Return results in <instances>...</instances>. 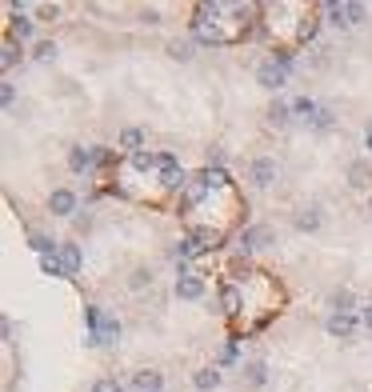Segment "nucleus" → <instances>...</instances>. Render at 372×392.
Listing matches in <instances>:
<instances>
[{
  "instance_id": "nucleus-1",
  "label": "nucleus",
  "mask_w": 372,
  "mask_h": 392,
  "mask_svg": "<svg viewBox=\"0 0 372 392\" xmlns=\"http://www.w3.org/2000/svg\"><path fill=\"white\" fill-rule=\"evenodd\" d=\"M276 176H281V169H276V161H268V156H256L252 169H248V181L256 184V189H272Z\"/></svg>"
},
{
  "instance_id": "nucleus-2",
  "label": "nucleus",
  "mask_w": 372,
  "mask_h": 392,
  "mask_svg": "<svg viewBox=\"0 0 372 392\" xmlns=\"http://www.w3.org/2000/svg\"><path fill=\"white\" fill-rule=\"evenodd\" d=\"M268 244H272L268 224H252V228L241 232V256H248V252H256V248H268Z\"/></svg>"
},
{
  "instance_id": "nucleus-3",
  "label": "nucleus",
  "mask_w": 372,
  "mask_h": 392,
  "mask_svg": "<svg viewBox=\"0 0 372 392\" xmlns=\"http://www.w3.org/2000/svg\"><path fill=\"white\" fill-rule=\"evenodd\" d=\"M256 81H261V89L276 92V89H284V81H288V69L276 64V61H264L261 69H256Z\"/></svg>"
},
{
  "instance_id": "nucleus-4",
  "label": "nucleus",
  "mask_w": 372,
  "mask_h": 392,
  "mask_svg": "<svg viewBox=\"0 0 372 392\" xmlns=\"http://www.w3.org/2000/svg\"><path fill=\"white\" fill-rule=\"evenodd\" d=\"M161 184L164 189H188V176L176 169V156L172 152H161Z\"/></svg>"
},
{
  "instance_id": "nucleus-5",
  "label": "nucleus",
  "mask_w": 372,
  "mask_h": 392,
  "mask_svg": "<svg viewBox=\"0 0 372 392\" xmlns=\"http://www.w3.org/2000/svg\"><path fill=\"white\" fill-rule=\"evenodd\" d=\"M176 296H181V301H201L204 296V276L181 272V276H176Z\"/></svg>"
},
{
  "instance_id": "nucleus-6",
  "label": "nucleus",
  "mask_w": 372,
  "mask_h": 392,
  "mask_svg": "<svg viewBox=\"0 0 372 392\" xmlns=\"http://www.w3.org/2000/svg\"><path fill=\"white\" fill-rule=\"evenodd\" d=\"M49 212H52V216H72V212H76V192H72V189H52Z\"/></svg>"
},
{
  "instance_id": "nucleus-7",
  "label": "nucleus",
  "mask_w": 372,
  "mask_h": 392,
  "mask_svg": "<svg viewBox=\"0 0 372 392\" xmlns=\"http://www.w3.org/2000/svg\"><path fill=\"white\" fill-rule=\"evenodd\" d=\"M356 316H344V312H332L328 321H324V328H328V336H341V341H348L352 332H356Z\"/></svg>"
},
{
  "instance_id": "nucleus-8",
  "label": "nucleus",
  "mask_w": 372,
  "mask_h": 392,
  "mask_svg": "<svg viewBox=\"0 0 372 392\" xmlns=\"http://www.w3.org/2000/svg\"><path fill=\"white\" fill-rule=\"evenodd\" d=\"M332 24H356L364 21V4H328Z\"/></svg>"
},
{
  "instance_id": "nucleus-9",
  "label": "nucleus",
  "mask_w": 372,
  "mask_h": 392,
  "mask_svg": "<svg viewBox=\"0 0 372 392\" xmlns=\"http://www.w3.org/2000/svg\"><path fill=\"white\" fill-rule=\"evenodd\" d=\"M61 264H64V276H76L84 264V252L81 244H61Z\"/></svg>"
},
{
  "instance_id": "nucleus-10",
  "label": "nucleus",
  "mask_w": 372,
  "mask_h": 392,
  "mask_svg": "<svg viewBox=\"0 0 372 392\" xmlns=\"http://www.w3.org/2000/svg\"><path fill=\"white\" fill-rule=\"evenodd\" d=\"M264 121H268L272 129H288V124H292V104L272 101V104H268V112H264Z\"/></svg>"
},
{
  "instance_id": "nucleus-11",
  "label": "nucleus",
  "mask_w": 372,
  "mask_h": 392,
  "mask_svg": "<svg viewBox=\"0 0 372 392\" xmlns=\"http://www.w3.org/2000/svg\"><path fill=\"white\" fill-rule=\"evenodd\" d=\"M132 388L136 392H164V376L161 372H152V368H144V372L132 376Z\"/></svg>"
},
{
  "instance_id": "nucleus-12",
  "label": "nucleus",
  "mask_w": 372,
  "mask_h": 392,
  "mask_svg": "<svg viewBox=\"0 0 372 392\" xmlns=\"http://www.w3.org/2000/svg\"><path fill=\"white\" fill-rule=\"evenodd\" d=\"M89 336H96V344H116L121 341V321H116V316H104L101 328L89 332Z\"/></svg>"
},
{
  "instance_id": "nucleus-13",
  "label": "nucleus",
  "mask_w": 372,
  "mask_h": 392,
  "mask_svg": "<svg viewBox=\"0 0 372 392\" xmlns=\"http://www.w3.org/2000/svg\"><path fill=\"white\" fill-rule=\"evenodd\" d=\"M192 388H196V392L221 388V372H216V368H196V372H192Z\"/></svg>"
},
{
  "instance_id": "nucleus-14",
  "label": "nucleus",
  "mask_w": 372,
  "mask_h": 392,
  "mask_svg": "<svg viewBox=\"0 0 372 392\" xmlns=\"http://www.w3.org/2000/svg\"><path fill=\"white\" fill-rule=\"evenodd\" d=\"M9 32H12V41H32V32H36V24H32L29 16H21V12H12Z\"/></svg>"
},
{
  "instance_id": "nucleus-15",
  "label": "nucleus",
  "mask_w": 372,
  "mask_h": 392,
  "mask_svg": "<svg viewBox=\"0 0 372 392\" xmlns=\"http://www.w3.org/2000/svg\"><path fill=\"white\" fill-rule=\"evenodd\" d=\"M296 228H301V232H316V228H321V208H316V204L301 208V212H296Z\"/></svg>"
},
{
  "instance_id": "nucleus-16",
  "label": "nucleus",
  "mask_w": 372,
  "mask_h": 392,
  "mask_svg": "<svg viewBox=\"0 0 372 392\" xmlns=\"http://www.w3.org/2000/svg\"><path fill=\"white\" fill-rule=\"evenodd\" d=\"M29 244H32L36 252H41V256H61V244L52 241V236H44V232H32Z\"/></svg>"
},
{
  "instance_id": "nucleus-17",
  "label": "nucleus",
  "mask_w": 372,
  "mask_h": 392,
  "mask_svg": "<svg viewBox=\"0 0 372 392\" xmlns=\"http://www.w3.org/2000/svg\"><path fill=\"white\" fill-rule=\"evenodd\" d=\"M328 304H332L336 312H344V316H352V308H356V296H352L348 288H336V292L328 296Z\"/></svg>"
},
{
  "instance_id": "nucleus-18",
  "label": "nucleus",
  "mask_w": 372,
  "mask_h": 392,
  "mask_svg": "<svg viewBox=\"0 0 372 392\" xmlns=\"http://www.w3.org/2000/svg\"><path fill=\"white\" fill-rule=\"evenodd\" d=\"M244 381H248L252 388H261V384L268 381V368H264L261 361H244Z\"/></svg>"
},
{
  "instance_id": "nucleus-19",
  "label": "nucleus",
  "mask_w": 372,
  "mask_h": 392,
  "mask_svg": "<svg viewBox=\"0 0 372 392\" xmlns=\"http://www.w3.org/2000/svg\"><path fill=\"white\" fill-rule=\"evenodd\" d=\"M316 112H321V104L308 101V96H301V101H292V116H301V121H316Z\"/></svg>"
},
{
  "instance_id": "nucleus-20",
  "label": "nucleus",
  "mask_w": 372,
  "mask_h": 392,
  "mask_svg": "<svg viewBox=\"0 0 372 392\" xmlns=\"http://www.w3.org/2000/svg\"><path fill=\"white\" fill-rule=\"evenodd\" d=\"M348 184H352V189H364V184H368V161H352Z\"/></svg>"
},
{
  "instance_id": "nucleus-21",
  "label": "nucleus",
  "mask_w": 372,
  "mask_h": 392,
  "mask_svg": "<svg viewBox=\"0 0 372 392\" xmlns=\"http://www.w3.org/2000/svg\"><path fill=\"white\" fill-rule=\"evenodd\" d=\"M221 304H224L228 316H232V312H241V292L232 288V284H224V288H221Z\"/></svg>"
},
{
  "instance_id": "nucleus-22",
  "label": "nucleus",
  "mask_w": 372,
  "mask_h": 392,
  "mask_svg": "<svg viewBox=\"0 0 372 392\" xmlns=\"http://www.w3.org/2000/svg\"><path fill=\"white\" fill-rule=\"evenodd\" d=\"M141 144H144V132H141V129H124V132H121V149L141 152Z\"/></svg>"
},
{
  "instance_id": "nucleus-23",
  "label": "nucleus",
  "mask_w": 372,
  "mask_h": 392,
  "mask_svg": "<svg viewBox=\"0 0 372 392\" xmlns=\"http://www.w3.org/2000/svg\"><path fill=\"white\" fill-rule=\"evenodd\" d=\"M89 164H92V152H89V149H72V152H69V169H72V172H84Z\"/></svg>"
},
{
  "instance_id": "nucleus-24",
  "label": "nucleus",
  "mask_w": 372,
  "mask_h": 392,
  "mask_svg": "<svg viewBox=\"0 0 372 392\" xmlns=\"http://www.w3.org/2000/svg\"><path fill=\"white\" fill-rule=\"evenodd\" d=\"M16 61H21V49H16V41H4V49H0V64H4V72L16 69Z\"/></svg>"
},
{
  "instance_id": "nucleus-25",
  "label": "nucleus",
  "mask_w": 372,
  "mask_h": 392,
  "mask_svg": "<svg viewBox=\"0 0 372 392\" xmlns=\"http://www.w3.org/2000/svg\"><path fill=\"white\" fill-rule=\"evenodd\" d=\"M132 169H141V172L161 169V156H152V152H132Z\"/></svg>"
},
{
  "instance_id": "nucleus-26",
  "label": "nucleus",
  "mask_w": 372,
  "mask_h": 392,
  "mask_svg": "<svg viewBox=\"0 0 372 392\" xmlns=\"http://www.w3.org/2000/svg\"><path fill=\"white\" fill-rule=\"evenodd\" d=\"M169 56H172V61H192V41H172L169 44Z\"/></svg>"
},
{
  "instance_id": "nucleus-27",
  "label": "nucleus",
  "mask_w": 372,
  "mask_h": 392,
  "mask_svg": "<svg viewBox=\"0 0 372 392\" xmlns=\"http://www.w3.org/2000/svg\"><path fill=\"white\" fill-rule=\"evenodd\" d=\"M149 284H152V272H149V268H132L129 288H136V292H141V288H149Z\"/></svg>"
},
{
  "instance_id": "nucleus-28",
  "label": "nucleus",
  "mask_w": 372,
  "mask_h": 392,
  "mask_svg": "<svg viewBox=\"0 0 372 392\" xmlns=\"http://www.w3.org/2000/svg\"><path fill=\"white\" fill-rule=\"evenodd\" d=\"M41 272H44V276H64L61 256H41Z\"/></svg>"
},
{
  "instance_id": "nucleus-29",
  "label": "nucleus",
  "mask_w": 372,
  "mask_h": 392,
  "mask_svg": "<svg viewBox=\"0 0 372 392\" xmlns=\"http://www.w3.org/2000/svg\"><path fill=\"white\" fill-rule=\"evenodd\" d=\"M92 392H124V384L116 376H101V381L92 384Z\"/></svg>"
},
{
  "instance_id": "nucleus-30",
  "label": "nucleus",
  "mask_w": 372,
  "mask_h": 392,
  "mask_svg": "<svg viewBox=\"0 0 372 392\" xmlns=\"http://www.w3.org/2000/svg\"><path fill=\"white\" fill-rule=\"evenodd\" d=\"M84 321H89V332H96V328H101V321H104V312L96 308V304H84Z\"/></svg>"
},
{
  "instance_id": "nucleus-31",
  "label": "nucleus",
  "mask_w": 372,
  "mask_h": 392,
  "mask_svg": "<svg viewBox=\"0 0 372 392\" xmlns=\"http://www.w3.org/2000/svg\"><path fill=\"white\" fill-rule=\"evenodd\" d=\"M32 56H36V61H52V56H56V44H52V41H41Z\"/></svg>"
},
{
  "instance_id": "nucleus-32",
  "label": "nucleus",
  "mask_w": 372,
  "mask_h": 392,
  "mask_svg": "<svg viewBox=\"0 0 372 392\" xmlns=\"http://www.w3.org/2000/svg\"><path fill=\"white\" fill-rule=\"evenodd\" d=\"M208 169H224V149L221 144H212L208 149Z\"/></svg>"
},
{
  "instance_id": "nucleus-33",
  "label": "nucleus",
  "mask_w": 372,
  "mask_h": 392,
  "mask_svg": "<svg viewBox=\"0 0 372 392\" xmlns=\"http://www.w3.org/2000/svg\"><path fill=\"white\" fill-rule=\"evenodd\" d=\"M312 129H332V109H321V112H316V121H312Z\"/></svg>"
},
{
  "instance_id": "nucleus-34",
  "label": "nucleus",
  "mask_w": 372,
  "mask_h": 392,
  "mask_svg": "<svg viewBox=\"0 0 372 392\" xmlns=\"http://www.w3.org/2000/svg\"><path fill=\"white\" fill-rule=\"evenodd\" d=\"M141 24H161V9H141Z\"/></svg>"
},
{
  "instance_id": "nucleus-35",
  "label": "nucleus",
  "mask_w": 372,
  "mask_h": 392,
  "mask_svg": "<svg viewBox=\"0 0 372 392\" xmlns=\"http://www.w3.org/2000/svg\"><path fill=\"white\" fill-rule=\"evenodd\" d=\"M0 101H4V109H12V101H16V89H12V84H0Z\"/></svg>"
},
{
  "instance_id": "nucleus-36",
  "label": "nucleus",
  "mask_w": 372,
  "mask_h": 392,
  "mask_svg": "<svg viewBox=\"0 0 372 392\" xmlns=\"http://www.w3.org/2000/svg\"><path fill=\"white\" fill-rule=\"evenodd\" d=\"M361 321H364V324H368V328H372V304H368V308H361Z\"/></svg>"
},
{
  "instance_id": "nucleus-37",
  "label": "nucleus",
  "mask_w": 372,
  "mask_h": 392,
  "mask_svg": "<svg viewBox=\"0 0 372 392\" xmlns=\"http://www.w3.org/2000/svg\"><path fill=\"white\" fill-rule=\"evenodd\" d=\"M364 144H368V149H372V124H368V132H364Z\"/></svg>"
}]
</instances>
